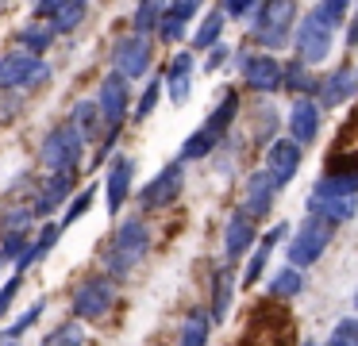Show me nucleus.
<instances>
[{"instance_id":"obj_48","label":"nucleus","mask_w":358,"mask_h":346,"mask_svg":"<svg viewBox=\"0 0 358 346\" xmlns=\"http://www.w3.org/2000/svg\"><path fill=\"white\" fill-rule=\"evenodd\" d=\"M0 4H4V0H0Z\"/></svg>"},{"instance_id":"obj_31","label":"nucleus","mask_w":358,"mask_h":346,"mask_svg":"<svg viewBox=\"0 0 358 346\" xmlns=\"http://www.w3.org/2000/svg\"><path fill=\"white\" fill-rule=\"evenodd\" d=\"M85 0H70V4L62 8V12L50 20V27H55V35H70V31H78L81 27V20H85Z\"/></svg>"},{"instance_id":"obj_12","label":"nucleus","mask_w":358,"mask_h":346,"mask_svg":"<svg viewBox=\"0 0 358 346\" xmlns=\"http://www.w3.org/2000/svg\"><path fill=\"white\" fill-rule=\"evenodd\" d=\"M239 73H243V85L255 92H278L281 89V62L273 54H243Z\"/></svg>"},{"instance_id":"obj_20","label":"nucleus","mask_w":358,"mask_h":346,"mask_svg":"<svg viewBox=\"0 0 358 346\" xmlns=\"http://www.w3.org/2000/svg\"><path fill=\"white\" fill-rule=\"evenodd\" d=\"M193 66H196V58L189 50L173 54L170 69H166V96H170L173 104H185L189 92H193Z\"/></svg>"},{"instance_id":"obj_34","label":"nucleus","mask_w":358,"mask_h":346,"mask_svg":"<svg viewBox=\"0 0 358 346\" xmlns=\"http://www.w3.org/2000/svg\"><path fill=\"white\" fill-rule=\"evenodd\" d=\"M347 8H350V0H320V4L312 8V15L335 31V27H343V20H347Z\"/></svg>"},{"instance_id":"obj_32","label":"nucleus","mask_w":358,"mask_h":346,"mask_svg":"<svg viewBox=\"0 0 358 346\" xmlns=\"http://www.w3.org/2000/svg\"><path fill=\"white\" fill-rule=\"evenodd\" d=\"M162 12H166V0H139V8H135V15H131L135 31H139V35L155 31L158 20H162Z\"/></svg>"},{"instance_id":"obj_13","label":"nucleus","mask_w":358,"mask_h":346,"mask_svg":"<svg viewBox=\"0 0 358 346\" xmlns=\"http://www.w3.org/2000/svg\"><path fill=\"white\" fill-rule=\"evenodd\" d=\"M262 169L278 189H285L296 177V169H301V146H296L293 138H273V143L266 146V166Z\"/></svg>"},{"instance_id":"obj_30","label":"nucleus","mask_w":358,"mask_h":346,"mask_svg":"<svg viewBox=\"0 0 358 346\" xmlns=\"http://www.w3.org/2000/svg\"><path fill=\"white\" fill-rule=\"evenodd\" d=\"M224 20H227V15L220 12V8L204 15L201 27H196V35H193V46H196V50H212V46L220 43V35H224Z\"/></svg>"},{"instance_id":"obj_46","label":"nucleus","mask_w":358,"mask_h":346,"mask_svg":"<svg viewBox=\"0 0 358 346\" xmlns=\"http://www.w3.org/2000/svg\"><path fill=\"white\" fill-rule=\"evenodd\" d=\"M327 346H358V343H350V338H343V335H331V343Z\"/></svg>"},{"instance_id":"obj_18","label":"nucleus","mask_w":358,"mask_h":346,"mask_svg":"<svg viewBox=\"0 0 358 346\" xmlns=\"http://www.w3.org/2000/svg\"><path fill=\"white\" fill-rule=\"evenodd\" d=\"M73 185H78V173H47V181L39 185L31 200V215H50L73 192Z\"/></svg>"},{"instance_id":"obj_2","label":"nucleus","mask_w":358,"mask_h":346,"mask_svg":"<svg viewBox=\"0 0 358 346\" xmlns=\"http://www.w3.org/2000/svg\"><path fill=\"white\" fill-rule=\"evenodd\" d=\"M296 27V0H258L255 8V27H250V38L266 50H278L293 38Z\"/></svg>"},{"instance_id":"obj_4","label":"nucleus","mask_w":358,"mask_h":346,"mask_svg":"<svg viewBox=\"0 0 358 346\" xmlns=\"http://www.w3.org/2000/svg\"><path fill=\"white\" fill-rule=\"evenodd\" d=\"M81 154H85V138H81L70 123L55 127L47 138H43V146H39V161H43L47 173H78Z\"/></svg>"},{"instance_id":"obj_23","label":"nucleus","mask_w":358,"mask_h":346,"mask_svg":"<svg viewBox=\"0 0 358 346\" xmlns=\"http://www.w3.org/2000/svg\"><path fill=\"white\" fill-rule=\"evenodd\" d=\"M231 300H235L231 269H216V277H212V312H208V319L212 323H224L227 312H231Z\"/></svg>"},{"instance_id":"obj_29","label":"nucleus","mask_w":358,"mask_h":346,"mask_svg":"<svg viewBox=\"0 0 358 346\" xmlns=\"http://www.w3.org/2000/svg\"><path fill=\"white\" fill-rule=\"evenodd\" d=\"M281 89L296 92V96H308V92L316 89V81H312L304 62H289V66H281Z\"/></svg>"},{"instance_id":"obj_44","label":"nucleus","mask_w":358,"mask_h":346,"mask_svg":"<svg viewBox=\"0 0 358 346\" xmlns=\"http://www.w3.org/2000/svg\"><path fill=\"white\" fill-rule=\"evenodd\" d=\"M227 58H231V50H227L224 43H216V46H212V50H208V62H204V69H208V73H216V69L224 66Z\"/></svg>"},{"instance_id":"obj_39","label":"nucleus","mask_w":358,"mask_h":346,"mask_svg":"<svg viewBox=\"0 0 358 346\" xmlns=\"http://www.w3.org/2000/svg\"><path fill=\"white\" fill-rule=\"evenodd\" d=\"M27 250V231H8L4 243H0V261H16Z\"/></svg>"},{"instance_id":"obj_8","label":"nucleus","mask_w":358,"mask_h":346,"mask_svg":"<svg viewBox=\"0 0 358 346\" xmlns=\"http://www.w3.org/2000/svg\"><path fill=\"white\" fill-rule=\"evenodd\" d=\"M96 108H101L104 131H116L120 135L124 120L131 115V85H127L120 73H104L101 92H96Z\"/></svg>"},{"instance_id":"obj_26","label":"nucleus","mask_w":358,"mask_h":346,"mask_svg":"<svg viewBox=\"0 0 358 346\" xmlns=\"http://www.w3.org/2000/svg\"><path fill=\"white\" fill-rule=\"evenodd\" d=\"M208 335H212V319L208 312L193 308V312L181 319V331H178V346H208Z\"/></svg>"},{"instance_id":"obj_11","label":"nucleus","mask_w":358,"mask_h":346,"mask_svg":"<svg viewBox=\"0 0 358 346\" xmlns=\"http://www.w3.org/2000/svg\"><path fill=\"white\" fill-rule=\"evenodd\" d=\"M181 189H185V161H170V166H162L147 185H143L139 204L143 208H166L181 196Z\"/></svg>"},{"instance_id":"obj_38","label":"nucleus","mask_w":358,"mask_h":346,"mask_svg":"<svg viewBox=\"0 0 358 346\" xmlns=\"http://www.w3.org/2000/svg\"><path fill=\"white\" fill-rule=\"evenodd\" d=\"M273 131H278V112H273L270 104H262V115L255 120V138L270 146L273 143Z\"/></svg>"},{"instance_id":"obj_22","label":"nucleus","mask_w":358,"mask_h":346,"mask_svg":"<svg viewBox=\"0 0 358 346\" xmlns=\"http://www.w3.org/2000/svg\"><path fill=\"white\" fill-rule=\"evenodd\" d=\"M70 127L78 131L85 143H93V138L104 135V120H101V108H96V100H78V104H73Z\"/></svg>"},{"instance_id":"obj_5","label":"nucleus","mask_w":358,"mask_h":346,"mask_svg":"<svg viewBox=\"0 0 358 346\" xmlns=\"http://www.w3.org/2000/svg\"><path fill=\"white\" fill-rule=\"evenodd\" d=\"M112 304H116L112 277H85L70 296V315L78 323H93V319H104L112 312Z\"/></svg>"},{"instance_id":"obj_14","label":"nucleus","mask_w":358,"mask_h":346,"mask_svg":"<svg viewBox=\"0 0 358 346\" xmlns=\"http://www.w3.org/2000/svg\"><path fill=\"white\" fill-rule=\"evenodd\" d=\"M320 135V104L312 96H296L289 108V138L296 146H312Z\"/></svg>"},{"instance_id":"obj_17","label":"nucleus","mask_w":358,"mask_h":346,"mask_svg":"<svg viewBox=\"0 0 358 346\" xmlns=\"http://www.w3.org/2000/svg\"><path fill=\"white\" fill-rule=\"evenodd\" d=\"M255 238H258L255 219H250L247 212H235L231 219L224 223V258H227V261H239L243 254H250Z\"/></svg>"},{"instance_id":"obj_10","label":"nucleus","mask_w":358,"mask_h":346,"mask_svg":"<svg viewBox=\"0 0 358 346\" xmlns=\"http://www.w3.org/2000/svg\"><path fill=\"white\" fill-rule=\"evenodd\" d=\"M358 212V192H335L327 189L324 181L312 185V196H308V215H320V219H327L331 227H339V223H350Z\"/></svg>"},{"instance_id":"obj_47","label":"nucleus","mask_w":358,"mask_h":346,"mask_svg":"<svg viewBox=\"0 0 358 346\" xmlns=\"http://www.w3.org/2000/svg\"><path fill=\"white\" fill-rule=\"evenodd\" d=\"M304 346H316V343H304Z\"/></svg>"},{"instance_id":"obj_7","label":"nucleus","mask_w":358,"mask_h":346,"mask_svg":"<svg viewBox=\"0 0 358 346\" xmlns=\"http://www.w3.org/2000/svg\"><path fill=\"white\" fill-rule=\"evenodd\" d=\"M293 50H296V62H304V66H316V62H324L327 54H331V43H335V31L327 27V23H320L316 15H304L301 23L293 27Z\"/></svg>"},{"instance_id":"obj_49","label":"nucleus","mask_w":358,"mask_h":346,"mask_svg":"<svg viewBox=\"0 0 358 346\" xmlns=\"http://www.w3.org/2000/svg\"><path fill=\"white\" fill-rule=\"evenodd\" d=\"M85 4H89V0H85Z\"/></svg>"},{"instance_id":"obj_36","label":"nucleus","mask_w":358,"mask_h":346,"mask_svg":"<svg viewBox=\"0 0 358 346\" xmlns=\"http://www.w3.org/2000/svg\"><path fill=\"white\" fill-rule=\"evenodd\" d=\"M43 312H47V300H35V304L27 308V312L20 315L16 323H12V327L4 331V335H8V338H20V335H24V331H31L35 323H39V315H43Z\"/></svg>"},{"instance_id":"obj_40","label":"nucleus","mask_w":358,"mask_h":346,"mask_svg":"<svg viewBox=\"0 0 358 346\" xmlns=\"http://www.w3.org/2000/svg\"><path fill=\"white\" fill-rule=\"evenodd\" d=\"M158 96H162V81H158V77H155V81H150L147 89H143L139 104H135V120H147V115H150V112H155V108H158Z\"/></svg>"},{"instance_id":"obj_16","label":"nucleus","mask_w":358,"mask_h":346,"mask_svg":"<svg viewBox=\"0 0 358 346\" xmlns=\"http://www.w3.org/2000/svg\"><path fill=\"white\" fill-rule=\"evenodd\" d=\"M358 92V66H339V69H331V73L320 81V104L324 108H339V104H347L350 96Z\"/></svg>"},{"instance_id":"obj_45","label":"nucleus","mask_w":358,"mask_h":346,"mask_svg":"<svg viewBox=\"0 0 358 346\" xmlns=\"http://www.w3.org/2000/svg\"><path fill=\"white\" fill-rule=\"evenodd\" d=\"M347 46H358V8H355V20H350V31H347Z\"/></svg>"},{"instance_id":"obj_42","label":"nucleus","mask_w":358,"mask_h":346,"mask_svg":"<svg viewBox=\"0 0 358 346\" xmlns=\"http://www.w3.org/2000/svg\"><path fill=\"white\" fill-rule=\"evenodd\" d=\"M258 8V0H220V12L231 15V20H243V15H250Z\"/></svg>"},{"instance_id":"obj_25","label":"nucleus","mask_w":358,"mask_h":346,"mask_svg":"<svg viewBox=\"0 0 358 346\" xmlns=\"http://www.w3.org/2000/svg\"><path fill=\"white\" fill-rule=\"evenodd\" d=\"M281 235H285V227H273V231H266V235H262V243H258V250L250 254L247 269H243V289H250V284H255L258 277H262V269H266V261H270L273 246L281 243Z\"/></svg>"},{"instance_id":"obj_15","label":"nucleus","mask_w":358,"mask_h":346,"mask_svg":"<svg viewBox=\"0 0 358 346\" xmlns=\"http://www.w3.org/2000/svg\"><path fill=\"white\" fill-rule=\"evenodd\" d=\"M273 200H278V185L266 177V169H258V173H250L247 185H243V208L239 212H247L250 219H262V215H270Z\"/></svg>"},{"instance_id":"obj_1","label":"nucleus","mask_w":358,"mask_h":346,"mask_svg":"<svg viewBox=\"0 0 358 346\" xmlns=\"http://www.w3.org/2000/svg\"><path fill=\"white\" fill-rule=\"evenodd\" d=\"M147 254H150V227H147V219L131 215V219H124L116 227V235H112L108 250L101 258H104V269L112 277H127Z\"/></svg>"},{"instance_id":"obj_43","label":"nucleus","mask_w":358,"mask_h":346,"mask_svg":"<svg viewBox=\"0 0 358 346\" xmlns=\"http://www.w3.org/2000/svg\"><path fill=\"white\" fill-rule=\"evenodd\" d=\"M66 4H70V0H35V20H43V23H50V20H55V15L58 12H62V8Z\"/></svg>"},{"instance_id":"obj_41","label":"nucleus","mask_w":358,"mask_h":346,"mask_svg":"<svg viewBox=\"0 0 358 346\" xmlns=\"http://www.w3.org/2000/svg\"><path fill=\"white\" fill-rule=\"evenodd\" d=\"M20 284H24V277H12V281H4L0 284V319H4V315H8V308H12V300L20 296Z\"/></svg>"},{"instance_id":"obj_27","label":"nucleus","mask_w":358,"mask_h":346,"mask_svg":"<svg viewBox=\"0 0 358 346\" xmlns=\"http://www.w3.org/2000/svg\"><path fill=\"white\" fill-rule=\"evenodd\" d=\"M301 292H304V269L285 266L270 277V296L273 300H293V296H301Z\"/></svg>"},{"instance_id":"obj_33","label":"nucleus","mask_w":358,"mask_h":346,"mask_svg":"<svg viewBox=\"0 0 358 346\" xmlns=\"http://www.w3.org/2000/svg\"><path fill=\"white\" fill-rule=\"evenodd\" d=\"M81 343H85V335H81V323L78 319L58 323V327L43 338V346H81Z\"/></svg>"},{"instance_id":"obj_9","label":"nucleus","mask_w":358,"mask_h":346,"mask_svg":"<svg viewBox=\"0 0 358 346\" xmlns=\"http://www.w3.org/2000/svg\"><path fill=\"white\" fill-rule=\"evenodd\" d=\"M50 77V66L35 54H4L0 58V89H35Z\"/></svg>"},{"instance_id":"obj_3","label":"nucleus","mask_w":358,"mask_h":346,"mask_svg":"<svg viewBox=\"0 0 358 346\" xmlns=\"http://www.w3.org/2000/svg\"><path fill=\"white\" fill-rule=\"evenodd\" d=\"M331 238H335L331 223L320 219V215H308V219L293 231V238H289V250H285L289 266H296V269L316 266V261L324 258V250L331 246Z\"/></svg>"},{"instance_id":"obj_35","label":"nucleus","mask_w":358,"mask_h":346,"mask_svg":"<svg viewBox=\"0 0 358 346\" xmlns=\"http://www.w3.org/2000/svg\"><path fill=\"white\" fill-rule=\"evenodd\" d=\"M158 35H162V43H181V38H185V31H189V23L181 20L178 12H173L170 4H166V12H162V20H158Z\"/></svg>"},{"instance_id":"obj_28","label":"nucleus","mask_w":358,"mask_h":346,"mask_svg":"<svg viewBox=\"0 0 358 346\" xmlns=\"http://www.w3.org/2000/svg\"><path fill=\"white\" fill-rule=\"evenodd\" d=\"M58 235H62V227H58V223H47V231H43V235L35 238V243H27V250L16 258V269H20V273H24L27 266H35L39 258H47V254H50V246L58 243Z\"/></svg>"},{"instance_id":"obj_21","label":"nucleus","mask_w":358,"mask_h":346,"mask_svg":"<svg viewBox=\"0 0 358 346\" xmlns=\"http://www.w3.org/2000/svg\"><path fill=\"white\" fill-rule=\"evenodd\" d=\"M235 115H239V92L227 89L224 96H220V104L208 112V120H204L201 127L208 131V135L216 138V143H224V135H227V127L235 123Z\"/></svg>"},{"instance_id":"obj_24","label":"nucleus","mask_w":358,"mask_h":346,"mask_svg":"<svg viewBox=\"0 0 358 346\" xmlns=\"http://www.w3.org/2000/svg\"><path fill=\"white\" fill-rule=\"evenodd\" d=\"M55 27L50 23H43V20H35V23H27V27H20L16 31V43H20V50L24 54H35V58H43V54L50 50V43H55Z\"/></svg>"},{"instance_id":"obj_37","label":"nucleus","mask_w":358,"mask_h":346,"mask_svg":"<svg viewBox=\"0 0 358 346\" xmlns=\"http://www.w3.org/2000/svg\"><path fill=\"white\" fill-rule=\"evenodd\" d=\"M93 192H96V189H81V192H78V200H73V204L66 208V215H62V223H58V227L66 231V227H70V223H78L81 215H85L89 208H93Z\"/></svg>"},{"instance_id":"obj_19","label":"nucleus","mask_w":358,"mask_h":346,"mask_svg":"<svg viewBox=\"0 0 358 346\" xmlns=\"http://www.w3.org/2000/svg\"><path fill=\"white\" fill-rule=\"evenodd\" d=\"M131 181H135V158L120 154V158L112 161L108 177H104V192H108V212L112 215H116L120 208H124V200L131 196Z\"/></svg>"},{"instance_id":"obj_6","label":"nucleus","mask_w":358,"mask_h":346,"mask_svg":"<svg viewBox=\"0 0 358 346\" xmlns=\"http://www.w3.org/2000/svg\"><path fill=\"white\" fill-rule=\"evenodd\" d=\"M150 62H155V43L147 35H139V31L116 38V46H112V73H120L124 81L143 77L150 69Z\"/></svg>"}]
</instances>
